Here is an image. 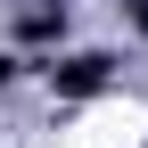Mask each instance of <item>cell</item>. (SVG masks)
I'll use <instances>...</instances> for the list:
<instances>
[{
	"mask_svg": "<svg viewBox=\"0 0 148 148\" xmlns=\"http://www.w3.org/2000/svg\"><path fill=\"white\" fill-rule=\"evenodd\" d=\"M132 16H140V33H148V0H132Z\"/></svg>",
	"mask_w": 148,
	"mask_h": 148,
	"instance_id": "obj_4",
	"label": "cell"
},
{
	"mask_svg": "<svg viewBox=\"0 0 148 148\" xmlns=\"http://www.w3.org/2000/svg\"><path fill=\"white\" fill-rule=\"evenodd\" d=\"M16 33H25V41H58V33H66V0H58V8H25Z\"/></svg>",
	"mask_w": 148,
	"mask_h": 148,
	"instance_id": "obj_2",
	"label": "cell"
},
{
	"mask_svg": "<svg viewBox=\"0 0 148 148\" xmlns=\"http://www.w3.org/2000/svg\"><path fill=\"white\" fill-rule=\"evenodd\" d=\"M8 82H16V66H8V58H0V90H8Z\"/></svg>",
	"mask_w": 148,
	"mask_h": 148,
	"instance_id": "obj_3",
	"label": "cell"
},
{
	"mask_svg": "<svg viewBox=\"0 0 148 148\" xmlns=\"http://www.w3.org/2000/svg\"><path fill=\"white\" fill-rule=\"evenodd\" d=\"M49 82H58L66 99H90V90H107V82H115V58H107V49H82V58L49 66Z\"/></svg>",
	"mask_w": 148,
	"mask_h": 148,
	"instance_id": "obj_1",
	"label": "cell"
}]
</instances>
